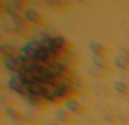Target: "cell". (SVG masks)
<instances>
[]
</instances>
